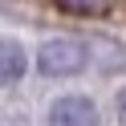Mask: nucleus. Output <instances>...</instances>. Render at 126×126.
Listing matches in <instances>:
<instances>
[{"instance_id":"nucleus-1","label":"nucleus","mask_w":126,"mask_h":126,"mask_svg":"<svg viewBox=\"0 0 126 126\" xmlns=\"http://www.w3.org/2000/svg\"><path fill=\"white\" fill-rule=\"evenodd\" d=\"M85 61H90V49L73 37H53L37 49V69L45 77H73L85 69Z\"/></svg>"},{"instance_id":"nucleus-2","label":"nucleus","mask_w":126,"mask_h":126,"mask_svg":"<svg viewBox=\"0 0 126 126\" xmlns=\"http://www.w3.org/2000/svg\"><path fill=\"white\" fill-rule=\"evenodd\" d=\"M49 126H98V106L81 94H65L49 106Z\"/></svg>"},{"instance_id":"nucleus-3","label":"nucleus","mask_w":126,"mask_h":126,"mask_svg":"<svg viewBox=\"0 0 126 126\" xmlns=\"http://www.w3.org/2000/svg\"><path fill=\"white\" fill-rule=\"evenodd\" d=\"M29 69V53L20 41H12V37H0V85H12L20 81Z\"/></svg>"},{"instance_id":"nucleus-4","label":"nucleus","mask_w":126,"mask_h":126,"mask_svg":"<svg viewBox=\"0 0 126 126\" xmlns=\"http://www.w3.org/2000/svg\"><path fill=\"white\" fill-rule=\"evenodd\" d=\"M57 8L73 12V16H102L110 8V0H57Z\"/></svg>"},{"instance_id":"nucleus-5","label":"nucleus","mask_w":126,"mask_h":126,"mask_svg":"<svg viewBox=\"0 0 126 126\" xmlns=\"http://www.w3.org/2000/svg\"><path fill=\"white\" fill-rule=\"evenodd\" d=\"M118 122H122V126H126V90H122V94H118Z\"/></svg>"}]
</instances>
